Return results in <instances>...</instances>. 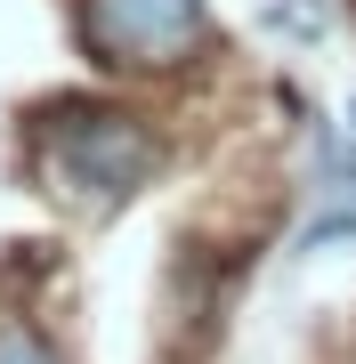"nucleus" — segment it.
I'll use <instances>...</instances> for the list:
<instances>
[{"mask_svg":"<svg viewBox=\"0 0 356 364\" xmlns=\"http://www.w3.org/2000/svg\"><path fill=\"white\" fill-rule=\"evenodd\" d=\"M154 170V146L130 114H90V122H65L49 138V178L65 195H130V186Z\"/></svg>","mask_w":356,"mask_h":364,"instance_id":"f257e3e1","label":"nucleus"},{"mask_svg":"<svg viewBox=\"0 0 356 364\" xmlns=\"http://www.w3.org/2000/svg\"><path fill=\"white\" fill-rule=\"evenodd\" d=\"M90 41L114 65H178L203 41V0H90Z\"/></svg>","mask_w":356,"mask_h":364,"instance_id":"f03ea898","label":"nucleus"},{"mask_svg":"<svg viewBox=\"0 0 356 364\" xmlns=\"http://www.w3.org/2000/svg\"><path fill=\"white\" fill-rule=\"evenodd\" d=\"M0 364H65V356H57V348H49V340H41V332L9 324V332H0Z\"/></svg>","mask_w":356,"mask_h":364,"instance_id":"7ed1b4c3","label":"nucleus"}]
</instances>
